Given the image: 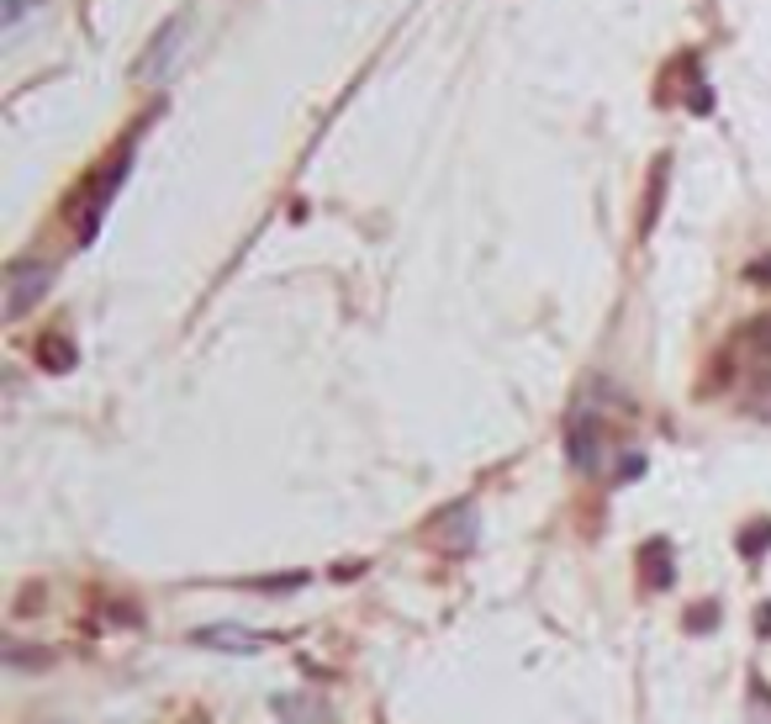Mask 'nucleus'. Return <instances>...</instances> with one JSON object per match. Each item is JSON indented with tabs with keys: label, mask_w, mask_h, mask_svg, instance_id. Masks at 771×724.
Wrapping results in <instances>:
<instances>
[{
	"label": "nucleus",
	"mask_w": 771,
	"mask_h": 724,
	"mask_svg": "<svg viewBox=\"0 0 771 724\" xmlns=\"http://www.w3.org/2000/svg\"><path fill=\"white\" fill-rule=\"evenodd\" d=\"M196 645H211V650H228V656H254V650H265V635H254V630H239V624H206Z\"/></svg>",
	"instance_id": "nucleus-5"
},
{
	"label": "nucleus",
	"mask_w": 771,
	"mask_h": 724,
	"mask_svg": "<svg viewBox=\"0 0 771 724\" xmlns=\"http://www.w3.org/2000/svg\"><path fill=\"white\" fill-rule=\"evenodd\" d=\"M750 344H756L761 355H771V313H767V318L750 322Z\"/></svg>",
	"instance_id": "nucleus-9"
},
{
	"label": "nucleus",
	"mask_w": 771,
	"mask_h": 724,
	"mask_svg": "<svg viewBox=\"0 0 771 724\" xmlns=\"http://www.w3.org/2000/svg\"><path fill=\"white\" fill-rule=\"evenodd\" d=\"M180 38H185V16L164 22V27H159V38L149 42V53L138 59V75H143V80H159V75H164V64H169V59H175V48H180Z\"/></svg>",
	"instance_id": "nucleus-4"
},
{
	"label": "nucleus",
	"mask_w": 771,
	"mask_h": 724,
	"mask_svg": "<svg viewBox=\"0 0 771 724\" xmlns=\"http://www.w3.org/2000/svg\"><path fill=\"white\" fill-rule=\"evenodd\" d=\"M745 276H750L756 285H771V254H767V259H756V265H750Z\"/></svg>",
	"instance_id": "nucleus-10"
},
{
	"label": "nucleus",
	"mask_w": 771,
	"mask_h": 724,
	"mask_svg": "<svg viewBox=\"0 0 771 724\" xmlns=\"http://www.w3.org/2000/svg\"><path fill=\"white\" fill-rule=\"evenodd\" d=\"M127 169H132V138H127L123 149H117L112 160H106L101 169H95V175H90V186H85L80 212H75V239H80V243L95 239V228H101L106 206H112V196H117V186L127 180Z\"/></svg>",
	"instance_id": "nucleus-1"
},
{
	"label": "nucleus",
	"mask_w": 771,
	"mask_h": 724,
	"mask_svg": "<svg viewBox=\"0 0 771 724\" xmlns=\"http://www.w3.org/2000/svg\"><path fill=\"white\" fill-rule=\"evenodd\" d=\"M38 360L48 365V370H69V365H75V350H69L64 333H53V339H42L38 344Z\"/></svg>",
	"instance_id": "nucleus-7"
},
{
	"label": "nucleus",
	"mask_w": 771,
	"mask_h": 724,
	"mask_svg": "<svg viewBox=\"0 0 771 724\" xmlns=\"http://www.w3.org/2000/svg\"><path fill=\"white\" fill-rule=\"evenodd\" d=\"M48 285H53V265L48 259H16L5 270V318L22 322L48 296Z\"/></svg>",
	"instance_id": "nucleus-2"
},
{
	"label": "nucleus",
	"mask_w": 771,
	"mask_h": 724,
	"mask_svg": "<svg viewBox=\"0 0 771 724\" xmlns=\"http://www.w3.org/2000/svg\"><path fill=\"white\" fill-rule=\"evenodd\" d=\"M745 407H750L756 418H767V423H771V376L756 386V392H750V397H745Z\"/></svg>",
	"instance_id": "nucleus-8"
},
{
	"label": "nucleus",
	"mask_w": 771,
	"mask_h": 724,
	"mask_svg": "<svg viewBox=\"0 0 771 724\" xmlns=\"http://www.w3.org/2000/svg\"><path fill=\"white\" fill-rule=\"evenodd\" d=\"M645 582L650 587H671V550H666V539L645 545Z\"/></svg>",
	"instance_id": "nucleus-6"
},
{
	"label": "nucleus",
	"mask_w": 771,
	"mask_h": 724,
	"mask_svg": "<svg viewBox=\"0 0 771 724\" xmlns=\"http://www.w3.org/2000/svg\"><path fill=\"white\" fill-rule=\"evenodd\" d=\"M570 460H576V471H597L603 466V423L587 418V412L570 423Z\"/></svg>",
	"instance_id": "nucleus-3"
}]
</instances>
